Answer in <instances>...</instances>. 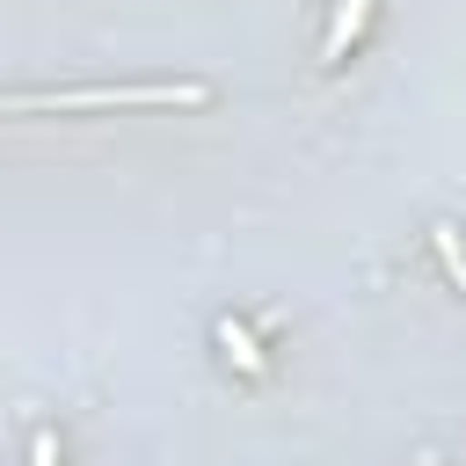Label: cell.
Wrapping results in <instances>:
<instances>
[{
	"label": "cell",
	"mask_w": 466,
	"mask_h": 466,
	"mask_svg": "<svg viewBox=\"0 0 466 466\" xmlns=\"http://www.w3.org/2000/svg\"><path fill=\"white\" fill-rule=\"evenodd\" d=\"M29 466H58V430H36L29 437Z\"/></svg>",
	"instance_id": "5"
},
{
	"label": "cell",
	"mask_w": 466,
	"mask_h": 466,
	"mask_svg": "<svg viewBox=\"0 0 466 466\" xmlns=\"http://www.w3.org/2000/svg\"><path fill=\"white\" fill-rule=\"evenodd\" d=\"M364 22H371V0H335V22L320 36V66H342V51L364 36Z\"/></svg>",
	"instance_id": "2"
},
{
	"label": "cell",
	"mask_w": 466,
	"mask_h": 466,
	"mask_svg": "<svg viewBox=\"0 0 466 466\" xmlns=\"http://www.w3.org/2000/svg\"><path fill=\"white\" fill-rule=\"evenodd\" d=\"M430 248H437V262H444V277L466 291V255H459V240H451V226H430Z\"/></svg>",
	"instance_id": "4"
},
{
	"label": "cell",
	"mask_w": 466,
	"mask_h": 466,
	"mask_svg": "<svg viewBox=\"0 0 466 466\" xmlns=\"http://www.w3.org/2000/svg\"><path fill=\"white\" fill-rule=\"evenodd\" d=\"M211 102V80H131V87H29V95H0V116L15 109H204Z\"/></svg>",
	"instance_id": "1"
},
{
	"label": "cell",
	"mask_w": 466,
	"mask_h": 466,
	"mask_svg": "<svg viewBox=\"0 0 466 466\" xmlns=\"http://www.w3.org/2000/svg\"><path fill=\"white\" fill-rule=\"evenodd\" d=\"M218 350H226V364H240V371H262V342H255L240 320H218Z\"/></svg>",
	"instance_id": "3"
}]
</instances>
